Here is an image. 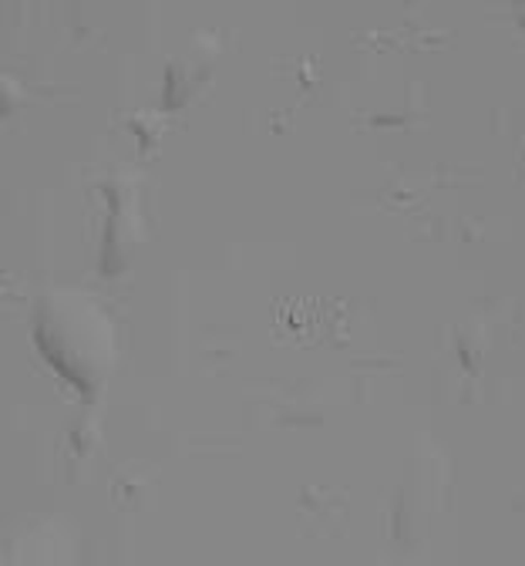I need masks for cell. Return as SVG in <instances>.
<instances>
[{
	"instance_id": "obj_1",
	"label": "cell",
	"mask_w": 525,
	"mask_h": 566,
	"mask_svg": "<svg viewBox=\"0 0 525 566\" xmlns=\"http://www.w3.org/2000/svg\"><path fill=\"white\" fill-rule=\"evenodd\" d=\"M38 344L54 371L85 391L102 381L112 358L108 321L78 294H57L44 301L38 317Z\"/></svg>"
}]
</instances>
